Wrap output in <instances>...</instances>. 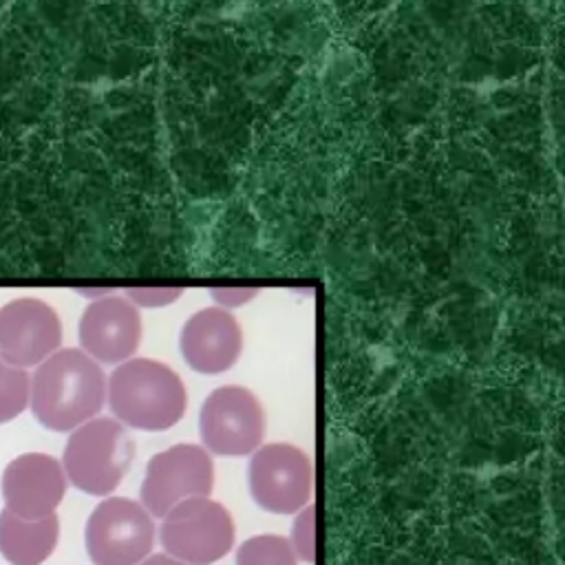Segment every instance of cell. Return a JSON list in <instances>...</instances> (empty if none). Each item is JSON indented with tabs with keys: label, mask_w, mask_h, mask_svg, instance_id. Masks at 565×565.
I'll list each match as a JSON object with an SVG mask.
<instances>
[{
	"label": "cell",
	"mask_w": 565,
	"mask_h": 565,
	"mask_svg": "<svg viewBox=\"0 0 565 565\" xmlns=\"http://www.w3.org/2000/svg\"><path fill=\"white\" fill-rule=\"evenodd\" d=\"M106 402V375L82 349H57L31 375L29 406L55 433H68L97 417Z\"/></svg>",
	"instance_id": "cell-1"
},
{
	"label": "cell",
	"mask_w": 565,
	"mask_h": 565,
	"mask_svg": "<svg viewBox=\"0 0 565 565\" xmlns=\"http://www.w3.org/2000/svg\"><path fill=\"white\" fill-rule=\"evenodd\" d=\"M106 399L121 426L159 433L172 428L188 408L185 384L166 362L130 358L110 373Z\"/></svg>",
	"instance_id": "cell-2"
},
{
	"label": "cell",
	"mask_w": 565,
	"mask_h": 565,
	"mask_svg": "<svg viewBox=\"0 0 565 565\" xmlns=\"http://www.w3.org/2000/svg\"><path fill=\"white\" fill-rule=\"evenodd\" d=\"M135 459V441L115 417H93L71 430L64 446L62 470L77 490L106 497L128 475Z\"/></svg>",
	"instance_id": "cell-3"
},
{
	"label": "cell",
	"mask_w": 565,
	"mask_h": 565,
	"mask_svg": "<svg viewBox=\"0 0 565 565\" xmlns=\"http://www.w3.org/2000/svg\"><path fill=\"white\" fill-rule=\"evenodd\" d=\"M159 539L168 556L185 565H212L234 547L236 530L223 503L194 497L163 516Z\"/></svg>",
	"instance_id": "cell-4"
},
{
	"label": "cell",
	"mask_w": 565,
	"mask_h": 565,
	"mask_svg": "<svg viewBox=\"0 0 565 565\" xmlns=\"http://www.w3.org/2000/svg\"><path fill=\"white\" fill-rule=\"evenodd\" d=\"M84 543L95 565H139L154 545V523L139 501L106 497L86 521Z\"/></svg>",
	"instance_id": "cell-5"
},
{
	"label": "cell",
	"mask_w": 565,
	"mask_h": 565,
	"mask_svg": "<svg viewBox=\"0 0 565 565\" xmlns=\"http://www.w3.org/2000/svg\"><path fill=\"white\" fill-rule=\"evenodd\" d=\"M199 428L205 450L223 457H243L263 444L265 411L249 388L225 384L205 397Z\"/></svg>",
	"instance_id": "cell-6"
},
{
	"label": "cell",
	"mask_w": 565,
	"mask_h": 565,
	"mask_svg": "<svg viewBox=\"0 0 565 565\" xmlns=\"http://www.w3.org/2000/svg\"><path fill=\"white\" fill-rule=\"evenodd\" d=\"M214 488V463L210 452L196 444H177L157 452L141 483V505L150 516L163 519L174 505L210 497Z\"/></svg>",
	"instance_id": "cell-7"
},
{
	"label": "cell",
	"mask_w": 565,
	"mask_h": 565,
	"mask_svg": "<svg viewBox=\"0 0 565 565\" xmlns=\"http://www.w3.org/2000/svg\"><path fill=\"white\" fill-rule=\"evenodd\" d=\"M247 477L254 501L267 512L294 514L309 505L313 466L294 444H265L254 450Z\"/></svg>",
	"instance_id": "cell-8"
},
{
	"label": "cell",
	"mask_w": 565,
	"mask_h": 565,
	"mask_svg": "<svg viewBox=\"0 0 565 565\" xmlns=\"http://www.w3.org/2000/svg\"><path fill=\"white\" fill-rule=\"evenodd\" d=\"M62 344V322L40 298H15L0 309V358L18 369L42 364Z\"/></svg>",
	"instance_id": "cell-9"
},
{
	"label": "cell",
	"mask_w": 565,
	"mask_h": 565,
	"mask_svg": "<svg viewBox=\"0 0 565 565\" xmlns=\"http://www.w3.org/2000/svg\"><path fill=\"white\" fill-rule=\"evenodd\" d=\"M0 488L7 512L24 521H38L55 514L66 494V475L55 457L24 452L7 463Z\"/></svg>",
	"instance_id": "cell-10"
},
{
	"label": "cell",
	"mask_w": 565,
	"mask_h": 565,
	"mask_svg": "<svg viewBox=\"0 0 565 565\" xmlns=\"http://www.w3.org/2000/svg\"><path fill=\"white\" fill-rule=\"evenodd\" d=\"M79 347L97 364H121L137 353L143 335L139 309L124 296L93 300L79 318Z\"/></svg>",
	"instance_id": "cell-11"
},
{
	"label": "cell",
	"mask_w": 565,
	"mask_h": 565,
	"mask_svg": "<svg viewBox=\"0 0 565 565\" xmlns=\"http://www.w3.org/2000/svg\"><path fill=\"white\" fill-rule=\"evenodd\" d=\"M179 344L190 369L203 375H218L241 358L243 329L232 311L205 307L188 318Z\"/></svg>",
	"instance_id": "cell-12"
},
{
	"label": "cell",
	"mask_w": 565,
	"mask_h": 565,
	"mask_svg": "<svg viewBox=\"0 0 565 565\" xmlns=\"http://www.w3.org/2000/svg\"><path fill=\"white\" fill-rule=\"evenodd\" d=\"M60 539L57 514L24 521L7 510L0 512V554L9 565H42Z\"/></svg>",
	"instance_id": "cell-13"
},
{
	"label": "cell",
	"mask_w": 565,
	"mask_h": 565,
	"mask_svg": "<svg viewBox=\"0 0 565 565\" xmlns=\"http://www.w3.org/2000/svg\"><path fill=\"white\" fill-rule=\"evenodd\" d=\"M236 565H298L289 539L278 534H258L241 543Z\"/></svg>",
	"instance_id": "cell-14"
},
{
	"label": "cell",
	"mask_w": 565,
	"mask_h": 565,
	"mask_svg": "<svg viewBox=\"0 0 565 565\" xmlns=\"http://www.w3.org/2000/svg\"><path fill=\"white\" fill-rule=\"evenodd\" d=\"M31 399V375L26 369L7 364L0 358V424L15 419Z\"/></svg>",
	"instance_id": "cell-15"
},
{
	"label": "cell",
	"mask_w": 565,
	"mask_h": 565,
	"mask_svg": "<svg viewBox=\"0 0 565 565\" xmlns=\"http://www.w3.org/2000/svg\"><path fill=\"white\" fill-rule=\"evenodd\" d=\"M291 547L296 552V556L305 563H313V554H316V508L309 503L305 505L296 521H294V530H291Z\"/></svg>",
	"instance_id": "cell-16"
},
{
	"label": "cell",
	"mask_w": 565,
	"mask_h": 565,
	"mask_svg": "<svg viewBox=\"0 0 565 565\" xmlns=\"http://www.w3.org/2000/svg\"><path fill=\"white\" fill-rule=\"evenodd\" d=\"M183 296L181 287H132L124 291V298L135 307H166Z\"/></svg>",
	"instance_id": "cell-17"
},
{
	"label": "cell",
	"mask_w": 565,
	"mask_h": 565,
	"mask_svg": "<svg viewBox=\"0 0 565 565\" xmlns=\"http://www.w3.org/2000/svg\"><path fill=\"white\" fill-rule=\"evenodd\" d=\"M258 294L256 287H223V289H212L210 296L218 302L221 309H236L245 302H249Z\"/></svg>",
	"instance_id": "cell-18"
},
{
	"label": "cell",
	"mask_w": 565,
	"mask_h": 565,
	"mask_svg": "<svg viewBox=\"0 0 565 565\" xmlns=\"http://www.w3.org/2000/svg\"><path fill=\"white\" fill-rule=\"evenodd\" d=\"M139 565H185V563H181L168 554H152V556L143 558Z\"/></svg>",
	"instance_id": "cell-19"
}]
</instances>
